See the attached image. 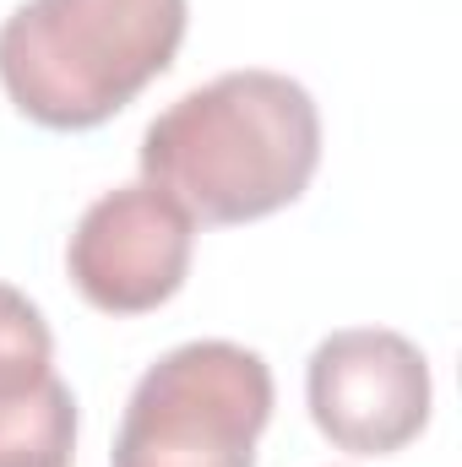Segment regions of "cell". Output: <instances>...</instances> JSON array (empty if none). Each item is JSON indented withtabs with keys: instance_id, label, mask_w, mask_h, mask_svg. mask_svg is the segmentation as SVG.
<instances>
[{
	"instance_id": "1",
	"label": "cell",
	"mask_w": 462,
	"mask_h": 467,
	"mask_svg": "<svg viewBox=\"0 0 462 467\" xmlns=\"http://www.w3.org/2000/svg\"><path fill=\"white\" fill-rule=\"evenodd\" d=\"M321 163L316 99L283 71H224L142 130V180L196 223H256L305 196Z\"/></svg>"
},
{
	"instance_id": "2",
	"label": "cell",
	"mask_w": 462,
	"mask_h": 467,
	"mask_svg": "<svg viewBox=\"0 0 462 467\" xmlns=\"http://www.w3.org/2000/svg\"><path fill=\"white\" fill-rule=\"evenodd\" d=\"M185 38V0H27L0 22V88L44 130L115 119Z\"/></svg>"
},
{
	"instance_id": "3",
	"label": "cell",
	"mask_w": 462,
	"mask_h": 467,
	"mask_svg": "<svg viewBox=\"0 0 462 467\" xmlns=\"http://www.w3.org/2000/svg\"><path fill=\"white\" fill-rule=\"evenodd\" d=\"M267 419V358L224 337H202L163 353L136 380L110 467H256Z\"/></svg>"
},
{
	"instance_id": "4",
	"label": "cell",
	"mask_w": 462,
	"mask_h": 467,
	"mask_svg": "<svg viewBox=\"0 0 462 467\" xmlns=\"http://www.w3.org/2000/svg\"><path fill=\"white\" fill-rule=\"evenodd\" d=\"M305 402L338 451L392 457L430 424V364L403 332L348 327L310 353Z\"/></svg>"
},
{
	"instance_id": "5",
	"label": "cell",
	"mask_w": 462,
	"mask_h": 467,
	"mask_svg": "<svg viewBox=\"0 0 462 467\" xmlns=\"http://www.w3.org/2000/svg\"><path fill=\"white\" fill-rule=\"evenodd\" d=\"M196 218L158 185L136 180L99 196L66 244L77 294L104 316H147L180 294Z\"/></svg>"
},
{
	"instance_id": "6",
	"label": "cell",
	"mask_w": 462,
	"mask_h": 467,
	"mask_svg": "<svg viewBox=\"0 0 462 467\" xmlns=\"http://www.w3.org/2000/svg\"><path fill=\"white\" fill-rule=\"evenodd\" d=\"M77 397L60 375L0 397V467H71Z\"/></svg>"
},
{
	"instance_id": "7",
	"label": "cell",
	"mask_w": 462,
	"mask_h": 467,
	"mask_svg": "<svg viewBox=\"0 0 462 467\" xmlns=\"http://www.w3.org/2000/svg\"><path fill=\"white\" fill-rule=\"evenodd\" d=\"M49 375H55L49 321L38 316V305L27 294H16L11 283H0V397L44 386Z\"/></svg>"
}]
</instances>
